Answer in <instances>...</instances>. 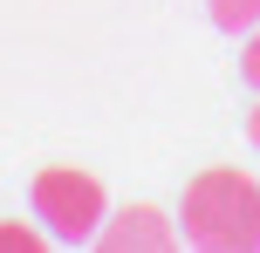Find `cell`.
Listing matches in <instances>:
<instances>
[{
	"mask_svg": "<svg viewBox=\"0 0 260 253\" xmlns=\"http://www.w3.org/2000/svg\"><path fill=\"white\" fill-rule=\"evenodd\" d=\"M185 240L206 253H260V185L233 164H212L185 185Z\"/></svg>",
	"mask_w": 260,
	"mask_h": 253,
	"instance_id": "1",
	"label": "cell"
},
{
	"mask_svg": "<svg viewBox=\"0 0 260 253\" xmlns=\"http://www.w3.org/2000/svg\"><path fill=\"white\" fill-rule=\"evenodd\" d=\"M35 219H41V233L55 246H89L96 226L110 219V199H103V185L89 171L48 164V171H35Z\"/></svg>",
	"mask_w": 260,
	"mask_h": 253,
	"instance_id": "2",
	"label": "cell"
},
{
	"mask_svg": "<svg viewBox=\"0 0 260 253\" xmlns=\"http://www.w3.org/2000/svg\"><path fill=\"white\" fill-rule=\"evenodd\" d=\"M178 233H171L165 212H151V205H123V212H110L103 226H96V246L103 253H165Z\"/></svg>",
	"mask_w": 260,
	"mask_h": 253,
	"instance_id": "3",
	"label": "cell"
},
{
	"mask_svg": "<svg viewBox=\"0 0 260 253\" xmlns=\"http://www.w3.org/2000/svg\"><path fill=\"white\" fill-rule=\"evenodd\" d=\"M212 21L226 27V34H247V27H260V0H206Z\"/></svg>",
	"mask_w": 260,
	"mask_h": 253,
	"instance_id": "4",
	"label": "cell"
},
{
	"mask_svg": "<svg viewBox=\"0 0 260 253\" xmlns=\"http://www.w3.org/2000/svg\"><path fill=\"white\" fill-rule=\"evenodd\" d=\"M48 233H35V226H0V253H35Z\"/></svg>",
	"mask_w": 260,
	"mask_h": 253,
	"instance_id": "5",
	"label": "cell"
},
{
	"mask_svg": "<svg viewBox=\"0 0 260 253\" xmlns=\"http://www.w3.org/2000/svg\"><path fill=\"white\" fill-rule=\"evenodd\" d=\"M240 76L260 89V27H247V48H240Z\"/></svg>",
	"mask_w": 260,
	"mask_h": 253,
	"instance_id": "6",
	"label": "cell"
},
{
	"mask_svg": "<svg viewBox=\"0 0 260 253\" xmlns=\"http://www.w3.org/2000/svg\"><path fill=\"white\" fill-rule=\"evenodd\" d=\"M247 137H253V144H260V103L247 110Z\"/></svg>",
	"mask_w": 260,
	"mask_h": 253,
	"instance_id": "7",
	"label": "cell"
}]
</instances>
